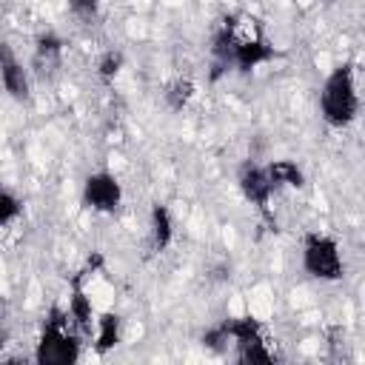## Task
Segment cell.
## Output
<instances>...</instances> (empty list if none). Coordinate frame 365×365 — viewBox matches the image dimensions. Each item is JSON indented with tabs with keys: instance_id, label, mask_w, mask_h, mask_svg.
<instances>
[{
	"instance_id": "cell-5",
	"label": "cell",
	"mask_w": 365,
	"mask_h": 365,
	"mask_svg": "<svg viewBox=\"0 0 365 365\" xmlns=\"http://www.w3.org/2000/svg\"><path fill=\"white\" fill-rule=\"evenodd\" d=\"M302 268L314 279H325V282L342 279L345 262H342L336 240L319 231H308L302 240Z\"/></svg>"
},
{
	"instance_id": "cell-9",
	"label": "cell",
	"mask_w": 365,
	"mask_h": 365,
	"mask_svg": "<svg viewBox=\"0 0 365 365\" xmlns=\"http://www.w3.org/2000/svg\"><path fill=\"white\" fill-rule=\"evenodd\" d=\"M265 174L271 180L274 194L282 191V188H302L305 185V174L294 160H271L265 165Z\"/></svg>"
},
{
	"instance_id": "cell-13",
	"label": "cell",
	"mask_w": 365,
	"mask_h": 365,
	"mask_svg": "<svg viewBox=\"0 0 365 365\" xmlns=\"http://www.w3.org/2000/svg\"><path fill=\"white\" fill-rule=\"evenodd\" d=\"M194 83L188 80V77H174L168 86H165V91H163V97H165V106L171 108V111H182L188 103H191V97H194Z\"/></svg>"
},
{
	"instance_id": "cell-15",
	"label": "cell",
	"mask_w": 365,
	"mask_h": 365,
	"mask_svg": "<svg viewBox=\"0 0 365 365\" xmlns=\"http://www.w3.org/2000/svg\"><path fill=\"white\" fill-rule=\"evenodd\" d=\"M120 68H123V54H120V51H106V54L100 57V63H97V74H100V80H106V83H111V80L120 74Z\"/></svg>"
},
{
	"instance_id": "cell-12",
	"label": "cell",
	"mask_w": 365,
	"mask_h": 365,
	"mask_svg": "<svg viewBox=\"0 0 365 365\" xmlns=\"http://www.w3.org/2000/svg\"><path fill=\"white\" fill-rule=\"evenodd\" d=\"M60 54H63V40H60L54 31H46V34H40V37L34 40V63H37L40 68L57 66Z\"/></svg>"
},
{
	"instance_id": "cell-2",
	"label": "cell",
	"mask_w": 365,
	"mask_h": 365,
	"mask_svg": "<svg viewBox=\"0 0 365 365\" xmlns=\"http://www.w3.org/2000/svg\"><path fill=\"white\" fill-rule=\"evenodd\" d=\"M202 345L211 351H234L240 362H277L274 339L257 317H228L202 334Z\"/></svg>"
},
{
	"instance_id": "cell-3",
	"label": "cell",
	"mask_w": 365,
	"mask_h": 365,
	"mask_svg": "<svg viewBox=\"0 0 365 365\" xmlns=\"http://www.w3.org/2000/svg\"><path fill=\"white\" fill-rule=\"evenodd\" d=\"M34 359L40 365H71V362L80 359L77 325L71 322L68 311H63L60 305H51L48 317L43 319L37 348H34Z\"/></svg>"
},
{
	"instance_id": "cell-8",
	"label": "cell",
	"mask_w": 365,
	"mask_h": 365,
	"mask_svg": "<svg viewBox=\"0 0 365 365\" xmlns=\"http://www.w3.org/2000/svg\"><path fill=\"white\" fill-rule=\"evenodd\" d=\"M0 83H3V88H6L14 100H20V103H26V100L31 97L29 71L23 68V63L17 60L14 48H11L6 40H0Z\"/></svg>"
},
{
	"instance_id": "cell-17",
	"label": "cell",
	"mask_w": 365,
	"mask_h": 365,
	"mask_svg": "<svg viewBox=\"0 0 365 365\" xmlns=\"http://www.w3.org/2000/svg\"><path fill=\"white\" fill-rule=\"evenodd\" d=\"M6 345V325H3V317H0V348Z\"/></svg>"
},
{
	"instance_id": "cell-14",
	"label": "cell",
	"mask_w": 365,
	"mask_h": 365,
	"mask_svg": "<svg viewBox=\"0 0 365 365\" xmlns=\"http://www.w3.org/2000/svg\"><path fill=\"white\" fill-rule=\"evenodd\" d=\"M20 211H23L20 200H17L6 185H0V228H3V225H9L11 220H17V217H20Z\"/></svg>"
},
{
	"instance_id": "cell-4",
	"label": "cell",
	"mask_w": 365,
	"mask_h": 365,
	"mask_svg": "<svg viewBox=\"0 0 365 365\" xmlns=\"http://www.w3.org/2000/svg\"><path fill=\"white\" fill-rule=\"evenodd\" d=\"M319 111L331 128H345L356 120L359 94H356V80H354L351 63L331 68V74L325 77L322 91H319Z\"/></svg>"
},
{
	"instance_id": "cell-7",
	"label": "cell",
	"mask_w": 365,
	"mask_h": 365,
	"mask_svg": "<svg viewBox=\"0 0 365 365\" xmlns=\"http://www.w3.org/2000/svg\"><path fill=\"white\" fill-rule=\"evenodd\" d=\"M237 182H240V191L242 197L262 214H268L271 208V197H274V188H271V180L265 174V165H257V163H245L237 174Z\"/></svg>"
},
{
	"instance_id": "cell-10",
	"label": "cell",
	"mask_w": 365,
	"mask_h": 365,
	"mask_svg": "<svg viewBox=\"0 0 365 365\" xmlns=\"http://www.w3.org/2000/svg\"><path fill=\"white\" fill-rule=\"evenodd\" d=\"M120 328H123V319L114 311H106L94 319V348H97V354H108L120 342Z\"/></svg>"
},
{
	"instance_id": "cell-6",
	"label": "cell",
	"mask_w": 365,
	"mask_h": 365,
	"mask_svg": "<svg viewBox=\"0 0 365 365\" xmlns=\"http://www.w3.org/2000/svg\"><path fill=\"white\" fill-rule=\"evenodd\" d=\"M123 202V185L114 174L108 171H94L86 177L83 182V205L88 211H100V214H114Z\"/></svg>"
},
{
	"instance_id": "cell-16",
	"label": "cell",
	"mask_w": 365,
	"mask_h": 365,
	"mask_svg": "<svg viewBox=\"0 0 365 365\" xmlns=\"http://www.w3.org/2000/svg\"><path fill=\"white\" fill-rule=\"evenodd\" d=\"M68 6H71V11H74L77 17H83V20H91V17L100 11V0H68Z\"/></svg>"
},
{
	"instance_id": "cell-11",
	"label": "cell",
	"mask_w": 365,
	"mask_h": 365,
	"mask_svg": "<svg viewBox=\"0 0 365 365\" xmlns=\"http://www.w3.org/2000/svg\"><path fill=\"white\" fill-rule=\"evenodd\" d=\"M171 237H174V220H171V211L165 205H151V248L154 251H165L171 245Z\"/></svg>"
},
{
	"instance_id": "cell-1",
	"label": "cell",
	"mask_w": 365,
	"mask_h": 365,
	"mask_svg": "<svg viewBox=\"0 0 365 365\" xmlns=\"http://www.w3.org/2000/svg\"><path fill=\"white\" fill-rule=\"evenodd\" d=\"M277 57V48L268 43L259 20L245 14H225L211 34V83L220 80L228 68L242 74Z\"/></svg>"
}]
</instances>
